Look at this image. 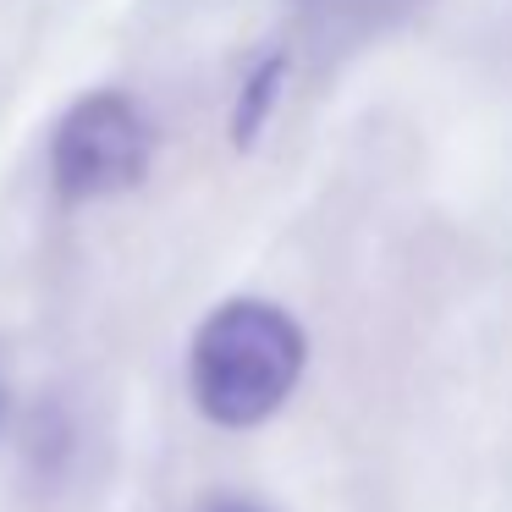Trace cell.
Returning a JSON list of instances; mask_svg holds the SVG:
<instances>
[{
    "label": "cell",
    "instance_id": "3957f363",
    "mask_svg": "<svg viewBox=\"0 0 512 512\" xmlns=\"http://www.w3.org/2000/svg\"><path fill=\"white\" fill-rule=\"evenodd\" d=\"M281 83H287V61L281 56H270V61L254 67V78L243 83L237 111H232V138L237 144H254L259 138V127L270 122V111H276V100H281Z\"/></svg>",
    "mask_w": 512,
    "mask_h": 512
},
{
    "label": "cell",
    "instance_id": "5b68a950",
    "mask_svg": "<svg viewBox=\"0 0 512 512\" xmlns=\"http://www.w3.org/2000/svg\"><path fill=\"white\" fill-rule=\"evenodd\" d=\"M0 419H6V391H0Z\"/></svg>",
    "mask_w": 512,
    "mask_h": 512
},
{
    "label": "cell",
    "instance_id": "6da1fadb",
    "mask_svg": "<svg viewBox=\"0 0 512 512\" xmlns=\"http://www.w3.org/2000/svg\"><path fill=\"white\" fill-rule=\"evenodd\" d=\"M309 342L281 303L232 298L193 331L188 391L199 413L221 430H254L298 391Z\"/></svg>",
    "mask_w": 512,
    "mask_h": 512
},
{
    "label": "cell",
    "instance_id": "7a4b0ae2",
    "mask_svg": "<svg viewBox=\"0 0 512 512\" xmlns=\"http://www.w3.org/2000/svg\"><path fill=\"white\" fill-rule=\"evenodd\" d=\"M155 160V127L122 89H94L50 133V182L61 199L89 204L138 188Z\"/></svg>",
    "mask_w": 512,
    "mask_h": 512
},
{
    "label": "cell",
    "instance_id": "277c9868",
    "mask_svg": "<svg viewBox=\"0 0 512 512\" xmlns=\"http://www.w3.org/2000/svg\"><path fill=\"white\" fill-rule=\"evenodd\" d=\"M215 512H259V507H248V501H226V507H215Z\"/></svg>",
    "mask_w": 512,
    "mask_h": 512
}]
</instances>
